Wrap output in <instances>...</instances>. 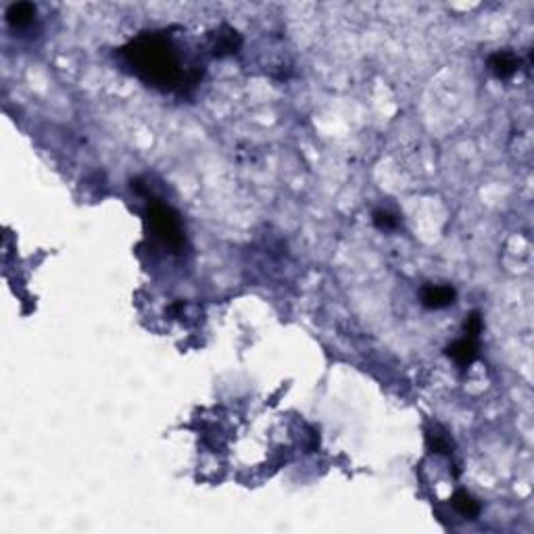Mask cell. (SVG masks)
Masks as SVG:
<instances>
[{
  "label": "cell",
  "instance_id": "4",
  "mask_svg": "<svg viewBox=\"0 0 534 534\" xmlns=\"http://www.w3.org/2000/svg\"><path fill=\"white\" fill-rule=\"evenodd\" d=\"M518 57L509 51H501V53H495L490 59H488V69L492 71L495 77L499 80H507L511 77L516 71H518Z\"/></svg>",
  "mask_w": 534,
  "mask_h": 534
},
{
  "label": "cell",
  "instance_id": "9",
  "mask_svg": "<svg viewBox=\"0 0 534 534\" xmlns=\"http://www.w3.org/2000/svg\"><path fill=\"white\" fill-rule=\"evenodd\" d=\"M374 224H376V228H380V230H395L397 226H399V220H397V215L395 213H390V211H376L374 213Z\"/></svg>",
  "mask_w": 534,
  "mask_h": 534
},
{
  "label": "cell",
  "instance_id": "5",
  "mask_svg": "<svg viewBox=\"0 0 534 534\" xmlns=\"http://www.w3.org/2000/svg\"><path fill=\"white\" fill-rule=\"evenodd\" d=\"M36 17V6L32 2H13L6 8V21L13 27H27Z\"/></svg>",
  "mask_w": 534,
  "mask_h": 534
},
{
  "label": "cell",
  "instance_id": "10",
  "mask_svg": "<svg viewBox=\"0 0 534 534\" xmlns=\"http://www.w3.org/2000/svg\"><path fill=\"white\" fill-rule=\"evenodd\" d=\"M466 336L468 338H478L480 336V332H482V317H480V313L478 311H474L468 319H466Z\"/></svg>",
  "mask_w": 534,
  "mask_h": 534
},
{
  "label": "cell",
  "instance_id": "3",
  "mask_svg": "<svg viewBox=\"0 0 534 534\" xmlns=\"http://www.w3.org/2000/svg\"><path fill=\"white\" fill-rule=\"evenodd\" d=\"M455 291L451 286H426L421 291V303L428 309H445L455 303Z\"/></svg>",
  "mask_w": 534,
  "mask_h": 534
},
{
  "label": "cell",
  "instance_id": "6",
  "mask_svg": "<svg viewBox=\"0 0 534 534\" xmlns=\"http://www.w3.org/2000/svg\"><path fill=\"white\" fill-rule=\"evenodd\" d=\"M447 355L453 357L459 365H470L472 361L478 355V345H476L474 338H462L457 343H453L449 349H447Z\"/></svg>",
  "mask_w": 534,
  "mask_h": 534
},
{
  "label": "cell",
  "instance_id": "8",
  "mask_svg": "<svg viewBox=\"0 0 534 534\" xmlns=\"http://www.w3.org/2000/svg\"><path fill=\"white\" fill-rule=\"evenodd\" d=\"M238 44H240V38L236 36V32L226 30V34H220V42L215 44V53L217 55L232 53L234 49H238Z\"/></svg>",
  "mask_w": 534,
  "mask_h": 534
},
{
  "label": "cell",
  "instance_id": "7",
  "mask_svg": "<svg viewBox=\"0 0 534 534\" xmlns=\"http://www.w3.org/2000/svg\"><path fill=\"white\" fill-rule=\"evenodd\" d=\"M453 507H455L464 518H476L478 511H480V505L476 503L468 492H457V495L453 497Z\"/></svg>",
  "mask_w": 534,
  "mask_h": 534
},
{
  "label": "cell",
  "instance_id": "2",
  "mask_svg": "<svg viewBox=\"0 0 534 534\" xmlns=\"http://www.w3.org/2000/svg\"><path fill=\"white\" fill-rule=\"evenodd\" d=\"M148 217H151V224H153L157 236L161 238L167 246H172L174 250H179L186 244L179 217L176 215L174 209H170L161 203H151L148 205Z\"/></svg>",
  "mask_w": 534,
  "mask_h": 534
},
{
  "label": "cell",
  "instance_id": "1",
  "mask_svg": "<svg viewBox=\"0 0 534 534\" xmlns=\"http://www.w3.org/2000/svg\"><path fill=\"white\" fill-rule=\"evenodd\" d=\"M125 57L140 77L155 86L172 88L179 80V63L174 46L159 34H144L125 49Z\"/></svg>",
  "mask_w": 534,
  "mask_h": 534
}]
</instances>
